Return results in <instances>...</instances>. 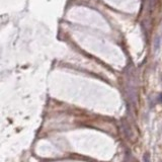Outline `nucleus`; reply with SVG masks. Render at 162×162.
<instances>
[{"mask_svg":"<svg viewBox=\"0 0 162 162\" xmlns=\"http://www.w3.org/2000/svg\"><path fill=\"white\" fill-rule=\"evenodd\" d=\"M122 130H123V133L126 136V138L128 139H131L133 136V131H132V128H131V126L128 122L126 121V119H123L122 121Z\"/></svg>","mask_w":162,"mask_h":162,"instance_id":"f257e3e1","label":"nucleus"},{"mask_svg":"<svg viewBox=\"0 0 162 162\" xmlns=\"http://www.w3.org/2000/svg\"><path fill=\"white\" fill-rule=\"evenodd\" d=\"M143 162H151V157H150L149 152H145L143 155Z\"/></svg>","mask_w":162,"mask_h":162,"instance_id":"f03ea898","label":"nucleus"}]
</instances>
